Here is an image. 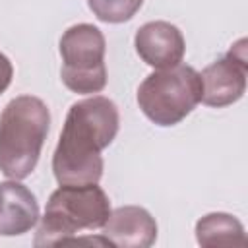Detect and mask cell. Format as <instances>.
Masks as SVG:
<instances>
[{"label":"cell","mask_w":248,"mask_h":248,"mask_svg":"<svg viewBox=\"0 0 248 248\" xmlns=\"http://www.w3.org/2000/svg\"><path fill=\"white\" fill-rule=\"evenodd\" d=\"M118 126V107L108 97L93 95L74 103L52 155L56 182L97 184L105 169L101 151L112 143Z\"/></svg>","instance_id":"obj_1"},{"label":"cell","mask_w":248,"mask_h":248,"mask_svg":"<svg viewBox=\"0 0 248 248\" xmlns=\"http://www.w3.org/2000/svg\"><path fill=\"white\" fill-rule=\"evenodd\" d=\"M50 112L33 95L12 99L0 114V172L12 180L27 178L41 157L48 136Z\"/></svg>","instance_id":"obj_2"},{"label":"cell","mask_w":248,"mask_h":248,"mask_svg":"<svg viewBox=\"0 0 248 248\" xmlns=\"http://www.w3.org/2000/svg\"><path fill=\"white\" fill-rule=\"evenodd\" d=\"M110 202L97 184H60L48 198L41 217L35 246L68 244L81 231L103 229Z\"/></svg>","instance_id":"obj_3"},{"label":"cell","mask_w":248,"mask_h":248,"mask_svg":"<svg viewBox=\"0 0 248 248\" xmlns=\"http://www.w3.org/2000/svg\"><path fill=\"white\" fill-rule=\"evenodd\" d=\"M202 103V78L188 64H176L151 72L138 87L141 112L157 126L182 122Z\"/></svg>","instance_id":"obj_4"},{"label":"cell","mask_w":248,"mask_h":248,"mask_svg":"<svg viewBox=\"0 0 248 248\" xmlns=\"http://www.w3.org/2000/svg\"><path fill=\"white\" fill-rule=\"evenodd\" d=\"M105 35L91 23H78L60 37L62 83L79 95H93L107 85Z\"/></svg>","instance_id":"obj_5"},{"label":"cell","mask_w":248,"mask_h":248,"mask_svg":"<svg viewBox=\"0 0 248 248\" xmlns=\"http://www.w3.org/2000/svg\"><path fill=\"white\" fill-rule=\"evenodd\" d=\"M246 41L234 43L229 52L209 64L202 74V103L213 108H223L236 103L246 91Z\"/></svg>","instance_id":"obj_6"},{"label":"cell","mask_w":248,"mask_h":248,"mask_svg":"<svg viewBox=\"0 0 248 248\" xmlns=\"http://www.w3.org/2000/svg\"><path fill=\"white\" fill-rule=\"evenodd\" d=\"M138 56L151 68H170L182 62L186 43L182 31L169 21H147L134 37Z\"/></svg>","instance_id":"obj_7"},{"label":"cell","mask_w":248,"mask_h":248,"mask_svg":"<svg viewBox=\"0 0 248 248\" xmlns=\"http://www.w3.org/2000/svg\"><path fill=\"white\" fill-rule=\"evenodd\" d=\"M103 236L118 248H149L157 240V223L153 215L140 205H122L110 209L103 225Z\"/></svg>","instance_id":"obj_8"},{"label":"cell","mask_w":248,"mask_h":248,"mask_svg":"<svg viewBox=\"0 0 248 248\" xmlns=\"http://www.w3.org/2000/svg\"><path fill=\"white\" fill-rule=\"evenodd\" d=\"M39 221L35 194L19 180L0 182V236H19L29 232Z\"/></svg>","instance_id":"obj_9"},{"label":"cell","mask_w":248,"mask_h":248,"mask_svg":"<svg viewBox=\"0 0 248 248\" xmlns=\"http://www.w3.org/2000/svg\"><path fill=\"white\" fill-rule=\"evenodd\" d=\"M196 240L202 246H246L242 223L229 213H207L196 223Z\"/></svg>","instance_id":"obj_10"},{"label":"cell","mask_w":248,"mask_h":248,"mask_svg":"<svg viewBox=\"0 0 248 248\" xmlns=\"http://www.w3.org/2000/svg\"><path fill=\"white\" fill-rule=\"evenodd\" d=\"M141 4L143 0H87L93 16L105 23H124L132 19Z\"/></svg>","instance_id":"obj_11"},{"label":"cell","mask_w":248,"mask_h":248,"mask_svg":"<svg viewBox=\"0 0 248 248\" xmlns=\"http://www.w3.org/2000/svg\"><path fill=\"white\" fill-rule=\"evenodd\" d=\"M12 78H14V66L10 58L4 52H0V95L10 87Z\"/></svg>","instance_id":"obj_12"}]
</instances>
